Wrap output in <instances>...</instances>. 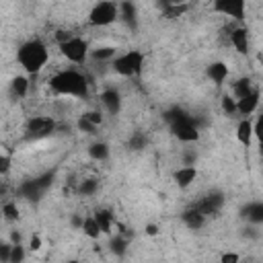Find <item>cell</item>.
Segmentation results:
<instances>
[{"label":"cell","mask_w":263,"mask_h":263,"mask_svg":"<svg viewBox=\"0 0 263 263\" xmlns=\"http://www.w3.org/2000/svg\"><path fill=\"white\" fill-rule=\"evenodd\" d=\"M259 97H261L259 88H253V92H251V95H247L245 99L236 101V109H238L240 119H247L249 115H253V113L257 111V107H259Z\"/></svg>","instance_id":"12"},{"label":"cell","mask_w":263,"mask_h":263,"mask_svg":"<svg viewBox=\"0 0 263 263\" xmlns=\"http://www.w3.org/2000/svg\"><path fill=\"white\" fill-rule=\"evenodd\" d=\"M92 216H95V220H97V224H99V228H101L103 234H111V232H113L115 216H113V212H111L109 208H99Z\"/></svg>","instance_id":"16"},{"label":"cell","mask_w":263,"mask_h":263,"mask_svg":"<svg viewBox=\"0 0 263 263\" xmlns=\"http://www.w3.org/2000/svg\"><path fill=\"white\" fill-rule=\"evenodd\" d=\"M64 263H80L78 259H68V261H64Z\"/></svg>","instance_id":"48"},{"label":"cell","mask_w":263,"mask_h":263,"mask_svg":"<svg viewBox=\"0 0 263 263\" xmlns=\"http://www.w3.org/2000/svg\"><path fill=\"white\" fill-rule=\"evenodd\" d=\"M185 113H187V111H183L181 107H171V109H166V111H164V115H162V117H164V121L171 125V123L179 121V119H181Z\"/></svg>","instance_id":"34"},{"label":"cell","mask_w":263,"mask_h":263,"mask_svg":"<svg viewBox=\"0 0 263 263\" xmlns=\"http://www.w3.org/2000/svg\"><path fill=\"white\" fill-rule=\"evenodd\" d=\"M181 222H183L189 230H199V228L205 224V216L199 214V212L191 205V208H187V210L181 214Z\"/></svg>","instance_id":"19"},{"label":"cell","mask_w":263,"mask_h":263,"mask_svg":"<svg viewBox=\"0 0 263 263\" xmlns=\"http://www.w3.org/2000/svg\"><path fill=\"white\" fill-rule=\"evenodd\" d=\"M253 80L249 78V76H242V78H238L234 84H232V97L236 99V101H240V99H245L247 95H251L253 92Z\"/></svg>","instance_id":"21"},{"label":"cell","mask_w":263,"mask_h":263,"mask_svg":"<svg viewBox=\"0 0 263 263\" xmlns=\"http://www.w3.org/2000/svg\"><path fill=\"white\" fill-rule=\"evenodd\" d=\"M253 121L247 117V119H240L238 123H236V140L245 146V148H249L251 146V142H253Z\"/></svg>","instance_id":"20"},{"label":"cell","mask_w":263,"mask_h":263,"mask_svg":"<svg viewBox=\"0 0 263 263\" xmlns=\"http://www.w3.org/2000/svg\"><path fill=\"white\" fill-rule=\"evenodd\" d=\"M242 236H245V238H257L259 232H257L253 226H249V228H242Z\"/></svg>","instance_id":"45"},{"label":"cell","mask_w":263,"mask_h":263,"mask_svg":"<svg viewBox=\"0 0 263 263\" xmlns=\"http://www.w3.org/2000/svg\"><path fill=\"white\" fill-rule=\"evenodd\" d=\"M29 86H31V82H29L27 76H14L12 82H10V88H12L14 97H18V99H25V97H27Z\"/></svg>","instance_id":"24"},{"label":"cell","mask_w":263,"mask_h":263,"mask_svg":"<svg viewBox=\"0 0 263 263\" xmlns=\"http://www.w3.org/2000/svg\"><path fill=\"white\" fill-rule=\"evenodd\" d=\"M117 18H119V2H111V0L97 2L88 12L90 27H109Z\"/></svg>","instance_id":"4"},{"label":"cell","mask_w":263,"mask_h":263,"mask_svg":"<svg viewBox=\"0 0 263 263\" xmlns=\"http://www.w3.org/2000/svg\"><path fill=\"white\" fill-rule=\"evenodd\" d=\"M47 60H49V49L41 39H29V41L21 43L18 49H16L18 66L31 76L39 74L45 68Z\"/></svg>","instance_id":"2"},{"label":"cell","mask_w":263,"mask_h":263,"mask_svg":"<svg viewBox=\"0 0 263 263\" xmlns=\"http://www.w3.org/2000/svg\"><path fill=\"white\" fill-rule=\"evenodd\" d=\"M82 117H84V119H88V121H90L92 125H97V127L103 123V113H101V111H95V109H90V111L82 113Z\"/></svg>","instance_id":"36"},{"label":"cell","mask_w":263,"mask_h":263,"mask_svg":"<svg viewBox=\"0 0 263 263\" xmlns=\"http://www.w3.org/2000/svg\"><path fill=\"white\" fill-rule=\"evenodd\" d=\"M16 193H18L23 199H27V201H39L41 195H43V191H41V187L37 185L35 179H27V181H23V183L18 185Z\"/></svg>","instance_id":"15"},{"label":"cell","mask_w":263,"mask_h":263,"mask_svg":"<svg viewBox=\"0 0 263 263\" xmlns=\"http://www.w3.org/2000/svg\"><path fill=\"white\" fill-rule=\"evenodd\" d=\"M99 191V179H84L80 185H78V193L84 195V197H90Z\"/></svg>","instance_id":"29"},{"label":"cell","mask_w":263,"mask_h":263,"mask_svg":"<svg viewBox=\"0 0 263 263\" xmlns=\"http://www.w3.org/2000/svg\"><path fill=\"white\" fill-rule=\"evenodd\" d=\"M109 154H111V150H109V144H105V142H92V144L88 146V156H90L92 160L103 162V160L109 158Z\"/></svg>","instance_id":"23"},{"label":"cell","mask_w":263,"mask_h":263,"mask_svg":"<svg viewBox=\"0 0 263 263\" xmlns=\"http://www.w3.org/2000/svg\"><path fill=\"white\" fill-rule=\"evenodd\" d=\"M2 216H4L6 222H16L18 216H21L16 203H14V201H4V203H2Z\"/></svg>","instance_id":"30"},{"label":"cell","mask_w":263,"mask_h":263,"mask_svg":"<svg viewBox=\"0 0 263 263\" xmlns=\"http://www.w3.org/2000/svg\"><path fill=\"white\" fill-rule=\"evenodd\" d=\"M253 136H255V140L259 144V152L263 154V113L257 115V119L253 121Z\"/></svg>","instance_id":"32"},{"label":"cell","mask_w":263,"mask_h":263,"mask_svg":"<svg viewBox=\"0 0 263 263\" xmlns=\"http://www.w3.org/2000/svg\"><path fill=\"white\" fill-rule=\"evenodd\" d=\"M168 129H171V134H173L179 142L191 144V142H197V140H199V121H197L193 115H189V113H185L179 121L171 123Z\"/></svg>","instance_id":"5"},{"label":"cell","mask_w":263,"mask_h":263,"mask_svg":"<svg viewBox=\"0 0 263 263\" xmlns=\"http://www.w3.org/2000/svg\"><path fill=\"white\" fill-rule=\"evenodd\" d=\"M49 88L55 95L62 97H76V99H86L88 97V80L82 72L78 70H60L49 78Z\"/></svg>","instance_id":"1"},{"label":"cell","mask_w":263,"mask_h":263,"mask_svg":"<svg viewBox=\"0 0 263 263\" xmlns=\"http://www.w3.org/2000/svg\"><path fill=\"white\" fill-rule=\"evenodd\" d=\"M99 101H101V105L111 113V115H117L119 111H121V92L117 90V88H113V86H109V88H103L101 90V95H99Z\"/></svg>","instance_id":"10"},{"label":"cell","mask_w":263,"mask_h":263,"mask_svg":"<svg viewBox=\"0 0 263 263\" xmlns=\"http://www.w3.org/2000/svg\"><path fill=\"white\" fill-rule=\"evenodd\" d=\"M240 218L247 220L251 226H261L263 224V201H249L247 205H242L240 210Z\"/></svg>","instance_id":"11"},{"label":"cell","mask_w":263,"mask_h":263,"mask_svg":"<svg viewBox=\"0 0 263 263\" xmlns=\"http://www.w3.org/2000/svg\"><path fill=\"white\" fill-rule=\"evenodd\" d=\"M90 60L95 62H113L117 58V49L111 47V45H103V47H97V49H90Z\"/></svg>","instance_id":"22"},{"label":"cell","mask_w":263,"mask_h":263,"mask_svg":"<svg viewBox=\"0 0 263 263\" xmlns=\"http://www.w3.org/2000/svg\"><path fill=\"white\" fill-rule=\"evenodd\" d=\"M197 179V166H179L173 173V181L179 189H187Z\"/></svg>","instance_id":"14"},{"label":"cell","mask_w":263,"mask_h":263,"mask_svg":"<svg viewBox=\"0 0 263 263\" xmlns=\"http://www.w3.org/2000/svg\"><path fill=\"white\" fill-rule=\"evenodd\" d=\"M10 255H12V242H2L0 245V259H2V263H10Z\"/></svg>","instance_id":"39"},{"label":"cell","mask_w":263,"mask_h":263,"mask_svg":"<svg viewBox=\"0 0 263 263\" xmlns=\"http://www.w3.org/2000/svg\"><path fill=\"white\" fill-rule=\"evenodd\" d=\"M53 132H58V123L49 115L31 117L27 121V125H25V138L27 140H43V138L51 136Z\"/></svg>","instance_id":"6"},{"label":"cell","mask_w":263,"mask_h":263,"mask_svg":"<svg viewBox=\"0 0 263 263\" xmlns=\"http://www.w3.org/2000/svg\"><path fill=\"white\" fill-rule=\"evenodd\" d=\"M33 179L37 181V185L41 187V191H47V189L53 185L55 171H45V173H41V175H37V177H33Z\"/></svg>","instance_id":"31"},{"label":"cell","mask_w":263,"mask_h":263,"mask_svg":"<svg viewBox=\"0 0 263 263\" xmlns=\"http://www.w3.org/2000/svg\"><path fill=\"white\" fill-rule=\"evenodd\" d=\"M220 263H240V255L236 251H226L220 255Z\"/></svg>","instance_id":"40"},{"label":"cell","mask_w":263,"mask_h":263,"mask_svg":"<svg viewBox=\"0 0 263 263\" xmlns=\"http://www.w3.org/2000/svg\"><path fill=\"white\" fill-rule=\"evenodd\" d=\"M76 125H78V129H80V132H84V134H88V136H92V134H97V129H99L97 125H92V123H90L88 119H84V117H80Z\"/></svg>","instance_id":"37"},{"label":"cell","mask_w":263,"mask_h":263,"mask_svg":"<svg viewBox=\"0 0 263 263\" xmlns=\"http://www.w3.org/2000/svg\"><path fill=\"white\" fill-rule=\"evenodd\" d=\"M119 18L129 29H136L138 27V6L134 2H119Z\"/></svg>","instance_id":"17"},{"label":"cell","mask_w":263,"mask_h":263,"mask_svg":"<svg viewBox=\"0 0 263 263\" xmlns=\"http://www.w3.org/2000/svg\"><path fill=\"white\" fill-rule=\"evenodd\" d=\"M10 242H12V245H21V232L12 230V232H10Z\"/></svg>","instance_id":"47"},{"label":"cell","mask_w":263,"mask_h":263,"mask_svg":"<svg viewBox=\"0 0 263 263\" xmlns=\"http://www.w3.org/2000/svg\"><path fill=\"white\" fill-rule=\"evenodd\" d=\"M187 10H189V4H179V2H166V4H162V14L166 18H177V16H181Z\"/></svg>","instance_id":"26"},{"label":"cell","mask_w":263,"mask_h":263,"mask_svg":"<svg viewBox=\"0 0 263 263\" xmlns=\"http://www.w3.org/2000/svg\"><path fill=\"white\" fill-rule=\"evenodd\" d=\"M82 224H84V218H82L80 214H74V216L70 218V226H72L74 230H82Z\"/></svg>","instance_id":"43"},{"label":"cell","mask_w":263,"mask_h":263,"mask_svg":"<svg viewBox=\"0 0 263 263\" xmlns=\"http://www.w3.org/2000/svg\"><path fill=\"white\" fill-rule=\"evenodd\" d=\"M8 168H10V154L4 152V154L0 156V175H6Z\"/></svg>","instance_id":"42"},{"label":"cell","mask_w":263,"mask_h":263,"mask_svg":"<svg viewBox=\"0 0 263 263\" xmlns=\"http://www.w3.org/2000/svg\"><path fill=\"white\" fill-rule=\"evenodd\" d=\"M214 12H220L224 16H230V18L242 23L247 16V4H245V0H216Z\"/></svg>","instance_id":"9"},{"label":"cell","mask_w":263,"mask_h":263,"mask_svg":"<svg viewBox=\"0 0 263 263\" xmlns=\"http://www.w3.org/2000/svg\"><path fill=\"white\" fill-rule=\"evenodd\" d=\"M27 257V251L23 245H12V255H10V263H23Z\"/></svg>","instance_id":"35"},{"label":"cell","mask_w":263,"mask_h":263,"mask_svg":"<svg viewBox=\"0 0 263 263\" xmlns=\"http://www.w3.org/2000/svg\"><path fill=\"white\" fill-rule=\"evenodd\" d=\"M228 72H230V70H228V66H226L224 62H212V64L205 68V76H208L214 84H218V86L228 78Z\"/></svg>","instance_id":"18"},{"label":"cell","mask_w":263,"mask_h":263,"mask_svg":"<svg viewBox=\"0 0 263 263\" xmlns=\"http://www.w3.org/2000/svg\"><path fill=\"white\" fill-rule=\"evenodd\" d=\"M82 234H84V236H88L90 240H97V238L103 234V232H101V228H99V224H97V220H95V216H86V218H84Z\"/></svg>","instance_id":"25"},{"label":"cell","mask_w":263,"mask_h":263,"mask_svg":"<svg viewBox=\"0 0 263 263\" xmlns=\"http://www.w3.org/2000/svg\"><path fill=\"white\" fill-rule=\"evenodd\" d=\"M144 232H146L148 236H156V234H158V226H156V224H146Z\"/></svg>","instance_id":"46"},{"label":"cell","mask_w":263,"mask_h":263,"mask_svg":"<svg viewBox=\"0 0 263 263\" xmlns=\"http://www.w3.org/2000/svg\"><path fill=\"white\" fill-rule=\"evenodd\" d=\"M220 105H222V111H224V115H228V117H234V115H238V109H236V99H234L232 95H222V101H220Z\"/></svg>","instance_id":"28"},{"label":"cell","mask_w":263,"mask_h":263,"mask_svg":"<svg viewBox=\"0 0 263 263\" xmlns=\"http://www.w3.org/2000/svg\"><path fill=\"white\" fill-rule=\"evenodd\" d=\"M230 43L240 55H247L249 53V29L245 25L230 29Z\"/></svg>","instance_id":"13"},{"label":"cell","mask_w":263,"mask_h":263,"mask_svg":"<svg viewBox=\"0 0 263 263\" xmlns=\"http://www.w3.org/2000/svg\"><path fill=\"white\" fill-rule=\"evenodd\" d=\"M195 160H197V152H185L183 154V166H195Z\"/></svg>","instance_id":"41"},{"label":"cell","mask_w":263,"mask_h":263,"mask_svg":"<svg viewBox=\"0 0 263 263\" xmlns=\"http://www.w3.org/2000/svg\"><path fill=\"white\" fill-rule=\"evenodd\" d=\"M224 201H226L224 193H222L220 189H214V191L205 193L201 199H197V201L193 203V208H195L199 214H203L205 218H210V216H216V214L222 210Z\"/></svg>","instance_id":"8"},{"label":"cell","mask_w":263,"mask_h":263,"mask_svg":"<svg viewBox=\"0 0 263 263\" xmlns=\"http://www.w3.org/2000/svg\"><path fill=\"white\" fill-rule=\"evenodd\" d=\"M60 53L72 64H84L88 60V55H90V45H88V41L84 37L74 35L68 43L60 45Z\"/></svg>","instance_id":"7"},{"label":"cell","mask_w":263,"mask_h":263,"mask_svg":"<svg viewBox=\"0 0 263 263\" xmlns=\"http://www.w3.org/2000/svg\"><path fill=\"white\" fill-rule=\"evenodd\" d=\"M72 37H74V35H72L70 31H64V29H58V31L53 33V39H55V43H58V45H64V43H68Z\"/></svg>","instance_id":"38"},{"label":"cell","mask_w":263,"mask_h":263,"mask_svg":"<svg viewBox=\"0 0 263 263\" xmlns=\"http://www.w3.org/2000/svg\"><path fill=\"white\" fill-rule=\"evenodd\" d=\"M144 60H146V55H144L140 49H129V51L119 53V55L111 62V68H113L119 76L134 78V76H140V74H142V70H144Z\"/></svg>","instance_id":"3"},{"label":"cell","mask_w":263,"mask_h":263,"mask_svg":"<svg viewBox=\"0 0 263 263\" xmlns=\"http://www.w3.org/2000/svg\"><path fill=\"white\" fill-rule=\"evenodd\" d=\"M29 249H31V251H39V249H41V236H39V234H33V236L29 238Z\"/></svg>","instance_id":"44"},{"label":"cell","mask_w":263,"mask_h":263,"mask_svg":"<svg viewBox=\"0 0 263 263\" xmlns=\"http://www.w3.org/2000/svg\"><path fill=\"white\" fill-rule=\"evenodd\" d=\"M146 136L142 134V132H136V134H132V138H129V148L132 150H136V152H140V150H144L146 148Z\"/></svg>","instance_id":"33"},{"label":"cell","mask_w":263,"mask_h":263,"mask_svg":"<svg viewBox=\"0 0 263 263\" xmlns=\"http://www.w3.org/2000/svg\"><path fill=\"white\" fill-rule=\"evenodd\" d=\"M109 251H111L115 257H123V255L127 253V238L121 236V234H117L115 238L109 240Z\"/></svg>","instance_id":"27"}]
</instances>
